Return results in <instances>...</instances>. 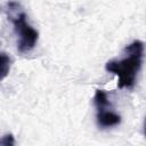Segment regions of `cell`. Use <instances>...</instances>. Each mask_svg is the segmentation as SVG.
I'll return each mask as SVG.
<instances>
[{"instance_id": "2", "label": "cell", "mask_w": 146, "mask_h": 146, "mask_svg": "<svg viewBox=\"0 0 146 146\" xmlns=\"http://www.w3.org/2000/svg\"><path fill=\"white\" fill-rule=\"evenodd\" d=\"M7 15L8 19L14 26V33L17 38V49L21 54L30 52L34 49L39 33L33 29L26 21V14L24 13L21 5L16 1H9L7 3Z\"/></svg>"}, {"instance_id": "6", "label": "cell", "mask_w": 146, "mask_h": 146, "mask_svg": "<svg viewBox=\"0 0 146 146\" xmlns=\"http://www.w3.org/2000/svg\"><path fill=\"white\" fill-rule=\"evenodd\" d=\"M144 135L146 137V117H145V122H144Z\"/></svg>"}, {"instance_id": "5", "label": "cell", "mask_w": 146, "mask_h": 146, "mask_svg": "<svg viewBox=\"0 0 146 146\" xmlns=\"http://www.w3.org/2000/svg\"><path fill=\"white\" fill-rule=\"evenodd\" d=\"M15 144V141H14V137H13V135H6V136H3L2 137V139H1V145H3V146H11V145H14Z\"/></svg>"}, {"instance_id": "4", "label": "cell", "mask_w": 146, "mask_h": 146, "mask_svg": "<svg viewBox=\"0 0 146 146\" xmlns=\"http://www.w3.org/2000/svg\"><path fill=\"white\" fill-rule=\"evenodd\" d=\"M9 68H10V58L2 52L1 54V79H5L7 76V74L9 73Z\"/></svg>"}, {"instance_id": "3", "label": "cell", "mask_w": 146, "mask_h": 146, "mask_svg": "<svg viewBox=\"0 0 146 146\" xmlns=\"http://www.w3.org/2000/svg\"><path fill=\"white\" fill-rule=\"evenodd\" d=\"M94 104L96 106V121L100 129L113 128L121 123V116L110 108L111 104L105 90H96L94 96Z\"/></svg>"}, {"instance_id": "1", "label": "cell", "mask_w": 146, "mask_h": 146, "mask_svg": "<svg viewBox=\"0 0 146 146\" xmlns=\"http://www.w3.org/2000/svg\"><path fill=\"white\" fill-rule=\"evenodd\" d=\"M143 58L144 43L140 40H135L123 49L121 58L108 60L105 64V70L117 76V87L120 89H132L141 68Z\"/></svg>"}]
</instances>
